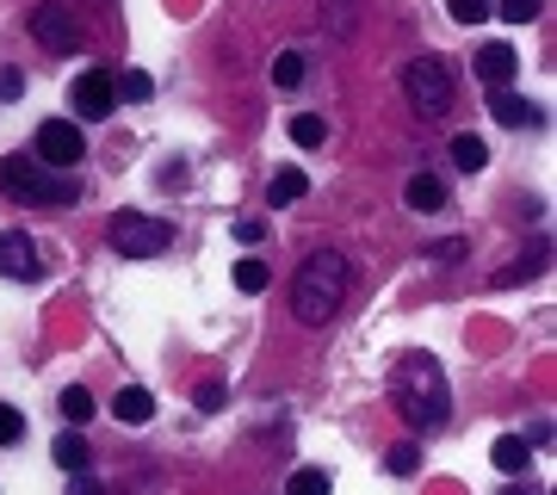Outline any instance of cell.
<instances>
[{"label":"cell","mask_w":557,"mask_h":495,"mask_svg":"<svg viewBox=\"0 0 557 495\" xmlns=\"http://www.w3.org/2000/svg\"><path fill=\"white\" fill-rule=\"evenodd\" d=\"M347 292H354V267H347V255L317 248V255H304L298 279H292V317H298L304 329H329V322L341 317Z\"/></svg>","instance_id":"1"},{"label":"cell","mask_w":557,"mask_h":495,"mask_svg":"<svg viewBox=\"0 0 557 495\" xmlns=\"http://www.w3.org/2000/svg\"><path fill=\"white\" fill-rule=\"evenodd\" d=\"M391 396H397V416L409 421V428H421V434L446 428V416H453V391H446V372H440L434 354L403 359L397 378H391Z\"/></svg>","instance_id":"2"},{"label":"cell","mask_w":557,"mask_h":495,"mask_svg":"<svg viewBox=\"0 0 557 495\" xmlns=\"http://www.w3.org/2000/svg\"><path fill=\"white\" fill-rule=\"evenodd\" d=\"M0 186H7L13 198H25V205H75L81 198L75 186H69L62 174H50L38 156H7L0 161Z\"/></svg>","instance_id":"3"},{"label":"cell","mask_w":557,"mask_h":495,"mask_svg":"<svg viewBox=\"0 0 557 495\" xmlns=\"http://www.w3.org/2000/svg\"><path fill=\"white\" fill-rule=\"evenodd\" d=\"M106 236H112V248H119L124 260H156L174 248V230L161 218H149V211H119V218L106 223Z\"/></svg>","instance_id":"4"},{"label":"cell","mask_w":557,"mask_h":495,"mask_svg":"<svg viewBox=\"0 0 557 495\" xmlns=\"http://www.w3.org/2000/svg\"><path fill=\"white\" fill-rule=\"evenodd\" d=\"M403 94H409V106L421 119H446L453 112V69L440 57H416L403 69Z\"/></svg>","instance_id":"5"},{"label":"cell","mask_w":557,"mask_h":495,"mask_svg":"<svg viewBox=\"0 0 557 495\" xmlns=\"http://www.w3.org/2000/svg\"><path fill=\"white\" fill-rule=\"evenodd\" d=\"M32 38L50 50V57H75L81 50V20L69 0H38L32 7Z\"/></svg>","instance_id":"6"},{"label":"cell","mask_w":557,"mask_h":495,"mask_svg":"<svg viewBox=\"0 0 557 495\" xmlns=\"http://www.w3.org/2000/svg\"><path fill=\"white\" fill-rule=\"evenodd\" d=\"M69 99H75V112L87 124H100V119H112V112H119V87H112V75H106V69H87V75L69 87Z\"/></svg>","instance_id":"7"},{"label":"cell","mask_w":557,"mask_h":495,"mask_svg":"<svg viewBox=\"0 0 557 495\" xmlns=\"http://www.w3.org/2000/svg\"><path fill=\"white\" fill-rule=\"evenodd\" d=\"M81 156H87V143H81V124H69V119L38 124V161H44V168H75Z\"/></svg>","instance_id":"8"},{"label":"cell","mask_w":557,"mask_h":495,"mask_svg":"<svg viewBox=\"0 0 557 495\" xmlns=\"http://www.w3.org/2000/svg\"><path fill=\"white\" fill-rule=\"evenodd\" d=\"M0 279H44V260L38 248H32V236H20V230H0Z\"/></svg>","instance_id":"9"},{"label":"cell","mask_w":557,"mask_h":495,"mask_svg":"<svg viewBox=\"0 0 557 495\" xmlns=\"http://www.w3.org/2000/svg\"><path fill=\"white\" fill-rule=\"evenodd\" d=\"M515 69H520V57H515V44H483L478 50V81L496 94V87H508L515 81Z\"/></svg>","instance_id":"10"},{"label":"cell","mask_w":557,"mask_h":495,"mask_svg":"<svg viewBox=\"0 0 557 495\" xmlns=\"http://www.w3.org/2000/svg\"><path fill=\"white\" fill-rule=\"evenodd\" d=\"M490 112H496V124H508V131H533L545 112H539L533 99H520V94H508V87H496V99H490Z\"/></svg>","instance_id":"11"},{"label":"cell","mask_w":557,"mask_h":495,"mask_svg":"<svg viewBox=\"0 0 557 495\" xmlns=\"http://www.w3.org/2000/svg\"><path fill=\"white\" fill-rule=\"evenodd\" d=\"M112 416H119L124 428H143V421H156V396L143 391V384H124V391L112 396Z\"/></svg>","instance_id":"12"},{"label":"cell","mask_w":557,"mask_h":495,"mask_svg":"<svg viewBox=\"0 0 557 495\" xmlns=\"http://www.w3.org/2000/svg\"><path fill=\"white\" fill-rule=\"evenodd\" d=\"M304 193H310V174H304V168H278V174L267 180V198H273V205H298Z\"/></svg>","instance_id":"13"},{"label":"cell","mask_w":557,"mask_h":495,"mask_svg":"<svg viewBox=\"0 0 557 495\" xmlns=\"http://www.w3.org/2000/svg\"><path fill=\"white\" fill-rule=\"evenodd\" d=\"M403 198H409V211H440V205H446V180H440V174H416Z\"/></svg>","instance_id":"14"},{"label":"cell","mask_w":557,"mask_h":495,"mask_svg":"<svg viewBox=\"0 0 557 495\" xmlns=\"http://www.w3.org/2000/svg\"><path fill=\"white\" fill-rule=\"evenodd\" d=\"M527 453H533V446H527V440H520V434H502L496 446H490V458H496V471H502V477L527 471Z\"/></svg>","instance_id":"15"},{"label":"cell","mask_w":557,"mask_h":495,"mask_svg":"<svg viewBox=\"0 0 557 495\" xmlns=\"http://www.w3.org/2000/svg\"><path fill=\"white\" fill-rule=\"evenodd\" d=\"M50 458H57L62 471H87V440H81L75 428H69V434L50 440Z\"/></svg>","instance_id":"16"},{"label":"cell","mask_w":557,"mask_h":495,"mask_svg":"<svg viewBox=\"0 0 557 495\" xmlns=\"http://www.w3.org/2000/svg\"><path fill=\"white\" fill-rule=\"evenodd\" d=\"M335 483H329V471L322 465H298L292 471V483H285V495H329Z\"/></svg>","instance_id":"17"},{"label":"cell","mask_w":557,"mask_h":495,"mask_svg":"<svg viewBox=\"0 0 557 495\" xmlns=\"http://www.w3.org/2000/svg\"><path fill=\"white\" fill-rule=\"evenodd\" d=\"M354 20H359V0H329V7H322V25H329L335 38H354Z\"/></svg>","instance_id":"18"},{"label":"cell","mask_w":557,"mask_h":495,"mask_svg":"<svg viewBox=\"0 0 557 495\" xmlns=\"http://www.w3.org/2000/svg\"><path fill=\"white\" fill-rule=\"evenodd\" d=\"M483 161H490V143H483V137H453V168L478 174Z\"/></svg>","instance_id":"19"},{"label":"cell","mask_w":557,"mask_h":495,"mask_svg":"<svg viewBox=\"0 0 557 495\" xmlns=\"http://www.w3.org/2000/svg\"><path fill=\"white\" fill-rule=\"evenodd\" d=\"M292 143H298V149H317V143H329V124H322L317 112H298V119H292Z\"/></svg>","instance_id":"20"},{"label":"cell","mask_w":557,"mask_h":495,"mask_svg":"<svg viewBox=\"0 0 557 495\" xmlns=\"http://www.w3.org/2000/svg\"><path fill=\"white\" fill-rule=\"evenodd\" d=\"M446 13H453L458 25H483L496 13V0H446Z\"/></svg>","instance_id":"21"},{"label":"cell","mask_w":557,"mask_h":495,"mask_svg":"<svg viewBox=\"0 0 557 495\" xmlns=\"http://www.w3.org/2000/svg\"><path fill=\"white\" fill-rule=\"evenodd\" d=\"M384 471L391 477H416L421 471V446H391V453H384Z\"/></svg>","instance_id":"22"},{"label":"cell","mask_w":557,"mask_h":495,"mask_svg":"<svg viewBox=\"0 0 557 495\" xmlns=\"http://www.w3.org/2000/svg\"><path fill=\"white\" fill-rule=\"evenodd\" d=\"M236 285H242V292H267V285H273L267 260H236Z\"/></svg>","instance_id":"23"},{"label":"cell","mask_w":557,"mask_h":495,"mask_svg":"<svg viewBox=\"0 0 557 495\" xmlns=\"http://www.w3.org/2000/svg\"><path fill=\"white\" fill-rule=\"evenodd\" d=\"M273 81H278V87H298V81H304V57H298V50H278V57H273Z\"/></svg>","instance_id":"24"},{"label":"cell","mask_w":557,"mask_h":495,"mask_svg":"<svg viewBox=\"0 0 557 495\" xmlns=\"http://www.w3.org/2000/svg\"><path fill=\"white\" fill-rule=\"evenodd\" d=\"M112 87H119V99H149V94H156V81L143 75V69H124V75L112 81Z\"/></svg>","instance_id":"25"},{"label":"cell","mask_w":557,"mask_h":495,"mask_svg":"<svg viewBox=\"0 0 557 495\" xmlns=\"http://www.w3.org/2000/svg\"><path fill=\"white\" fill-rule=\"evenodd\" d=\"M62 416H69V421H81V428H87V421H94V396L81 391V384H75V391H62Z\"/></svg>","instance_id":"26"},{"label":"cell","mask_w":557,"mask_h":495,"mask_svg":"<svg viewBox=\"0 0 557 495\" xmlns=\"http://www.w3.org/2000/svg\"><path fill=\"white\" fill-rule=\"evenodd\" d=\"M496 13L508 25H533L539 20V0H496Z\"/></svg>","instance_id":"27"},{"label":"cell","mask_w":557,"mask_h":495,"mask_svg":"<svg viewBox=\"0 0 557 495\" xmlns=\"http://www.w3.org/2000/svg\"><path fill=\"white\" fill-rule=\"evenodd\" d=\"M20 434H25V416L13 409V403H0V446H13Z\"/></svg>","instance_id":"28"},{"label":"cell","mask_w":557,"mask_h":495,"mask_svg":"<svg viewBox=\"0 0 557 495\" xmlns=\"http://www.w3.org/2000/svg\"><path fill=\"white\" fill-rule=\"evenodd\" d=\"M193 403H199V416H218V409H223V384H199Z\"/></svg>","instance_id":"29"},{"label":"cell","mask_w":557,"mask_h":495,"mask_svg":"<svg viewBox=\"0 0 557 495\" xmlns=\"http://www.w3.org/2000/svg\"><path fill=\"white\" fill-rule=\"evenodd\" d=\"M434 260H440V267H453V260H465V242H458V236L434 242Z\"/></svg>","instance_id":"30"},{"label":"cell","mask_w":557,"mask_h":495,"mask_svg":"<svg viewBox=\"0 0 557 495\" xmlns=\"http://www.w3.org/2000/svg\"><path fill=\"white\" fill-rule=\"evenodd\" d=\"M69 495H106V483H100V477H87V471H75V483H69Z\"/></svg>","instance_id":"31"},{"label":"cell","mask_w":557,"mask_h":495,"mask_svg":"<svg viewBox=\"0 0 557 495\" xmlns=\"http://www.w3.org/2000/svg\"><path fill=\"white\" fill-rule=\"evenodd\" d=\"M25 94V81H20V69H0V99H20Z\"/></svg>","instance_id":"32"},{"label":"cell","mask_w":557,"mask_h":495,"mask_svg":"<svg viewBox=\"0 0 557 495\" xmlns=\"http://www.w3.org/2000/svg\"><path fill=\"white\" fill-rule=\"evenodd\" d=\"M502 495H527V490H502Z\"/></svg>","instance_id":"33"},{"label":"cell","mask_w":557,"mask_h":495,"mask_svg":"<svg viewBox=\"0 0 557 495\" xmlns=\"http://www.w3.org/2000/svg\"><path fill=\"white\" fill-rule=\"evenodd\" d=\"M94 7H112V0H94Z\"/></svg>","instance_id":"34"}]
</instances>
